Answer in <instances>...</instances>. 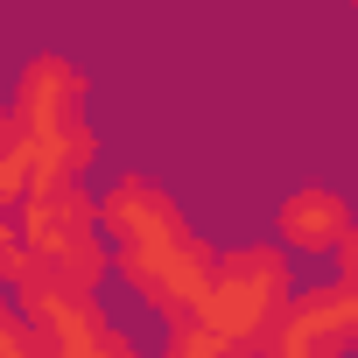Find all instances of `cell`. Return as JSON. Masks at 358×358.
Masks as SVG:
<instances>
[{
	"mask_svg": "<svg viewBox=\"0 0 358 358\" xmlns=\"http://www.w3.org/2000/svg\"><path fill=\"white\" fill-rule=\"evenodd\" d=\"M99 211H106V232H113V267L134 288V302L155 309L162 323H183L204 302L211 267H218V253L190 232L183 204H176L155 176L120 169L99 190Z\"/></svg>",
	"mask_w": 358,
	"mask_h": 358,
	"instance_id": "7a4b0ae2",
	"label": "cell"
},
{
	"mask_svg": "<svg viewBox=\"0 0 358 358\" xmlns=\"http://www.w3.org/2000/svg\"><path fill=\"white\" fill-rule=\"evenodd\" d=\"M99 169V127H92V78L57 57L36 50L15 71L8 113H0V204H22L43 183H85Z\"/></svg>",
	"mask_w": 358,
	"mask_h": 358,
	"instance_id": "6da1fadb",
	"label": "cell"
},
{
	"mask_svg": "<svg viewBox=\"0 0 358 358\" xmlns=\"http://www.w3.org/2000/svg\"><path fill=\"white\" fill-rule=\"evenodd\" d=\"M274 344H295L309 358H344L358 351V288L344 281H323V288H302L288 323L274 330Z\"/></svg>",
	"mask_w": 358,
	"mask_h": 358,
	"instance_id": "5b68a950",
	"label": "cell"
},
{
	"mask_svg": "<svg viewBox=\"0 0 358 358\" xmlns=\"http://www.w3.org/2000/svg\"><path fill=\"white\" fill-rule=\"evenodd\" d=\"M106 274H120L113 246H106V211L78 176L71 183H43L22 204H8V218H0V281H8V295L29 281L99 295Z\"/></svg>",
	"mask_w": 358,
	"mask_h": 358,
	"instance_id": "3957f363",
	"label": "cell"
},
{
	"mask_svg": "<svg viewBox=\"0 0 358 358\" xmlns=\"http://www.w3.org/2000/svg\"><path fill=\"white\" fill-rule=\"evenodd\" d=\"M337 281H344V288H358V225H351V239L337 246Z\"/></svg>",
	"mask_w": 358,
	"mask_h": 358,
	"instance_id": "52a82bcc",
	"label": "cell"
},
{
	"mask_svg": "<svg viewBox=\"0 0 358 358\" xmlns=\"http://www.w3.org/2000/svg\"><path fill=\"white\" fill-rule=\"evenodd\" d=\"M260 358H309V351H295V344H267Z\"/></svg>",
	"mask_w": 358,
	"mask_h": 358,
	"instance_id": "ba28073f",
	"label": "cell"
},
{
	"mask_svg": "<svg viewBox=\"0 0 358 358\" xmlns=\"http://www.w3.org/2000/svg\"><path fill=\"white\" fill-rule=\"evenodd\" d=\"M281 253L288 246H232V253H218L211 288H204V302L183 323H204L218 344L260 358L274 344V330L288 323V309H295V281H288Z\"/></svg>",
	"mask_w": 358,
	"mask_h": 358,
	"instance_id": "277c9868",
	"label": "cell"
},
{
	"mask_svg": "<svg viewBox=\"0 0 358 358\" xmlns=\"http://www.w3.org/2000/svg\"><path fill=\"white\" fill-rule=\"evenodd\" d=\"M274 232H281L288 253H316V260H323V253H337V246L351 239V204H344L330 183H302V190L281 197Z\"/></svg>",
	"mask_w": 358,
	"mask_h": 358,
	"instance_id": "8992f818",
	"label": "cell"
}]
</instances>
